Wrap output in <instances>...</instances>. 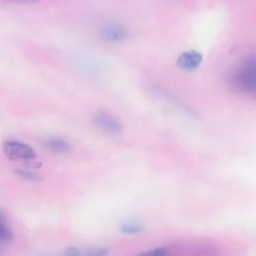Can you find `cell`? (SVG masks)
Masks as SVG:
<instances>
[{"label":"cell","mask_w":256,"mask_h":256,"mask_svg":"<svg viewBox=\"0 0 256 256\" xmlns=\"http://www.w3.org/2000/svg\"><path fill=\"white\" fill-rule=\"evenodd\" d=\"M101 38L109 43H120L127 39L128 33L124 26L121 24L113 23L106 25L100 31Z\"/></svg>","instance_id":"277c9868"},{"label":"cell","mask_w":256,"mask_h":256,"mask_svg":"<svg viewBox=\"0 0 256 256\" xmlns=\"http://www.w3.org/2000/svg\"><path fill=\"white\" fill-rule=\"evenodd\" d=\"M3 151L10 160L31 161L35 158V152L29 145L19 141H6L3 143Z\"/></svg>","instance_id":"7a4b0ae2"},{"label":"cell","mask_w":256,"mask_h":256,"mask_svg":"<svg viewBox=\"0 0 256 256\" xmlns=\"http://www.w3.org/2000/svg\"><path fill=\"white\" fill-rule=\"evenodd\" d=\"M147 253H149V254H157V255H164V254L168 253V250H166V248H163V247H158V248H155L154 250L148 251Z\"/></svg>","instance_id":"30bf717a"},{"label":"cell","mask_w":256,"mask_h":256,"mask_svg":"<svg viewBox=\"0 0 256 256\" xmlns=\"http://www.w3.org/2000/svg\"><path fill=\"white\" fill-rule=\"evenodd\" d=\"M202 61V55L195 50L185 51L179 55L177 65L180 69L185 71H192L196 69Z\"/></svg>","instance_id":"5b68a950"},{"label":"cell","mask_w":256,"mask_h":256,"mask_svg":"<svg viewBox=\"0 0 256 256\" xmlns=\"http://www.w3.org/2000/svg\"><path fill=\"white\" fill-rule=\"evenodd\" d=\"M94 124L104 132L109 134H120L122 132V124L112 114L105 110H98L93 115Z\"/></svg>","instance_id":"3957f363"},{"label":"cell","mask_w":256,"mask_h":256,"mask_svg":"<svg viewBox=\"0 0 256 256\" xmlns=\"http://www.w3.org/2000/svg\"><path fill=\"white\" fill-rule=\"evenodd\" d=\"M142 229H143V227L137 223H125L120 227V230L126 234L140 233L142 231Z\"/></svg>","instance_id":"ba28073f"},{"label":"cell","mask_w":256,"mask_h":256,"mask_svg":"<svg viewBox=\"0 0 256 256\" xmlns=\"http://www.w3.org/2000/svg\"><path fill=\"white\" fill-rule=\"evenodd\" d=\"M45 146L48 149L58 153H67L71 150L69 143L61 139H49L45 142Z\"/></svg>","instance_id":"8992f818"},{"label":"cell","mask_w":256,"mask_h":256,"mask_svg":"<svg viewBox=\"0 0 256 256\" xmlns=\"http://www.w3.org/2000/svg\"><path fill=\"white\" fill-rule=\"evenodd\" d=\"M232 82L238 90L253 94L255 91V59L251 57L246 59L235 71Z\"/></svg>","instance_id":"6da1fadb"},{"label":"cell","mask_w":256,"mask_h":256,"mask_svg":"<svg viewBox=\"0 0 256 256\" xmlns=\"http://www.w3.org/2000/svg\"><path fill=\"white\" fill-rule=\"evenodd\" d=\"M12 238V233L2 217L0 216V240L1 241H9Z\"/></svg>","instance_id":"9c48e42d"},{"label":"cell","mask_w":256,"mask_h":256,"mask_svg":"<svg viewBox=\"0 0 256 256\" xmlns=\"http://www.w3.org/2000/svg\"><path fill=\"white\" fill-rule=\"evenodd\" d=\"M14 173L18 176V177H21L25 180H29V181H39L41 180V176L30 171V170H25V169H15L14 170Z\"/></svg>","instance_id":"52a82bcc"},{"label":"cell","mask_w":256,"mask_h":256,"mask_svg":"<svg viewBox=\"0 0 256 256\" xmlns=\"http://www.w3.org/2000/svg\"><path fill=\"white\" fill-rule=\"evenodd\" d=\"M10 2H15V3H22V4H32L37 2L38 0H8Z\"/></svg>","instance_id":"8fae6325"}]
</instances>
